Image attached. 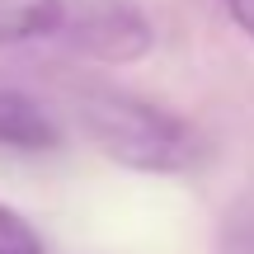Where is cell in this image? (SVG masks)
<instances>
[{
	"mask_svg": "<svg viewBox=\"0 0 254 254\" xmlns=\"http://www.w3.org/2000/svg\"><path fill=\"white\" fill-rule=\"evenodd\" d=\"M71 118L99 155L136 174H184L202 160V136L189 118L118 85H71Z\"/></svg>",
	"mask_w": 254,
	"mask_h": 254,
	"instance_id": "cell-1",
	"label": "cell"
},
{
	"mask_svg": "<svg viewBox=\"0 0 254 254\" xmlns=\"http://www.w3.org/2000/svg\"><path fill=\"white\" fill-rule=\"evenodd\" d=\"M155 43L141 0H0V47H62L90 62H136Z\"/></svg>",
	"mask_w": 254,
	"mask_h": 254,
	"instance_id": "cell-2",
	"label": "cell"
},
{
	"mask_svg": "<svg viewBox=\"0 0 254 254\" xmlns=\"http://www.w3.org/2000/svg\"><path fill=\"white\" fill-rule=\"evenodd\" d=\"M0 146L19 155H43L62 146V123L33 99V94L0 85Z\"/></svg>",
	"mask_w": 254,
	"mask_h": 254,
	"instance_id": "cell-3",
	"label": "cell"
},
{
	"mask_svg": "<svg viewBox=\"0 0 254 254\" xmlns=\"http://www.w3.org/2000/svg\"><path fill=\"white\" fill-rule=\"evenodd\" d=\"M0 254H47L43 236L33 231V221L24 212L5 207V202H0Z\"/></svg>",
	"mask_w": 254,
	"mask_h": 254,
	"instance_id": "cell-4",
	"label": "cell"
},
{
	"mask_svg": "<svg viewBox=\"0 0 254 254\" xmlns=\"http://www.w3.org/2000/svg\"><path fill=\"white\" fill-rule=\"evenodd\" d=\"M221 9L231 14V24L254 43V0H221Z\"/></svg>",
	"mask_w": 254,
	"mask_h": 254,
	"instance_id": "cell-5",
	"label": "cell"
}]
</instances>
